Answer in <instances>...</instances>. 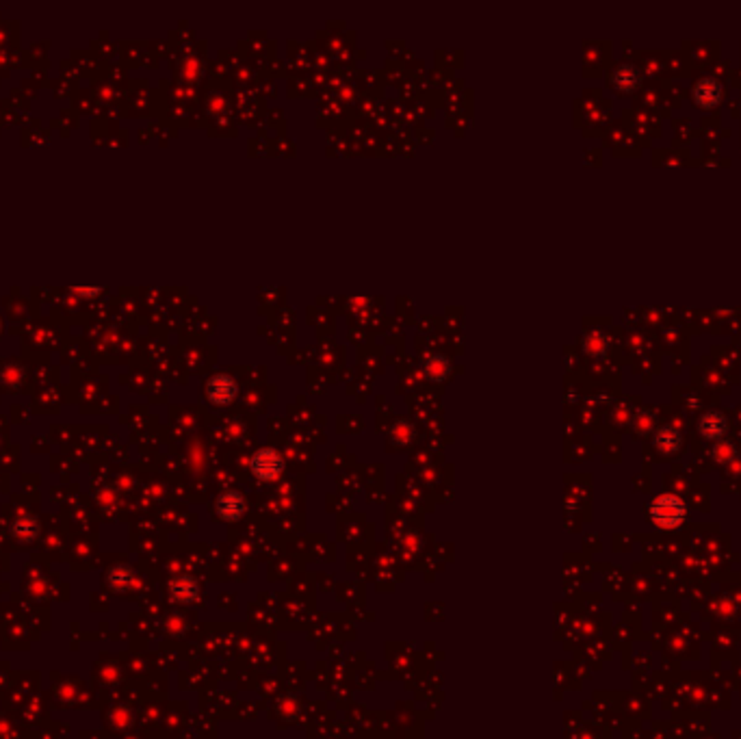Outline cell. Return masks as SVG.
<instances>
[{
	"label": "cell",
	"instance_id": "cell-1",
	"mask_svg": "<svg viewBox=\"0 0 741 739\" xmlns=\"http://www.w3.org/2000/svg\"><path fill=\"white\" fill-rule=\"evenodd\" d=\"M650 516L659 527L672 529V527H679L681 520L685 518V505L679 497L666 495V497L654 499L652 508H650Z\"/></svg>",
	"mask_w": 741,
	"mask_h": 739
},
{
	"label": "cell",
	"instance_id": "cell-2",
	"mask_svg": "<svg viewBox=\"0 0 741 739\" xmlns=\"http://www.w3.org/2000/svg\"><path fill=\"white\" fill-rule=\"evenodd\" d=\"M251 471L256 477L261 479H273L282 471V460L280 455L271 451V449H263L256 455L251 458Z\"/></svg>",
	"mask_w": 741,
	"mask_h": 739
},
{
	"label": "cell",
	"instance_id": "cell-3",
	"mask_svg": "<svg viewBox=\"0 0 741 739\" xmlns=\"http://www.w3.org/2000/svg\"><path fill=\"white\" fill-rule=\"evenodd\" d=\"M206 395H208L210 401H213V404L226 406V404H230V401L237 397V384L232 382L228 375H217V377H213V379L208 382Z\"/></svg>",
	"mask_w": 741,
	"mask_h": 739
},
{
	"label": "cell",
	"instance_id": "cell-4",
	"mask_svg": "<svg viewBox=\"0 0 741 739\" xmlns=\"http://www.w3.org/2000/svg\"><path fill=\"white\" fill-rule=\"evenodd\" d=\"M719 98H722V87L713 78L698 80V85L694 87V100L700 109H713Z\"/></svg>",
	"mask_w": 741,
	"mask_h": 739
},
{
	"label": "cell",
	"instance_id": "cell-5",
	"mask_svg": "<svg viewBox=\"0 0 741 739\" xmlns=\"http://www.w3.org/2000/svg\"><path fill=\"white\" fill-rule=\"evenodd\" d=\"M698 432L707 440H719L726 432V418L719 412H707L698 420Z\"/></svg>",
	"mask_w": 741,
	"mask_h": 739
},
{
	"label": "cell",
	"instance_id": "cell-6",
	"mask_svg": "<svg viewBox=\"0 0 741 739\" xmlns=\"http://www.w3.org/2000/svg\"><path fill=\"white\" fill-rule=\"evenodd\" d=\"M681 445H683V438L674 427H661L654 434V447L661 453H674L681 449Z\"/></svg>",
	"mask_w": 741,
	"mask_h": 739
},
{
	"label": "cell",
	"instance_id": "cell-7",
	"mask_svg": "<svg viewBox=\"0 0 741 739\" xmlns=\"http://www.w3.org/2000/svg\"><path fill=\"white\" fill-rule=\"evenodd\" d=\"M613 85L620 92H633L635 85H638V72H635L631 66H622L613 74Z\"/></svg>",
	"mask_w": 741,
	"mask_h": 739
},
{
	"label": "cell",
	"instance_id": "cell-8",
	"mask_svg": "<svg viewBox=\"0 0 741 739\" xmlns=\"http://www.w3.org/2000/svg\"><path fill=\"white\" fill-rule=\"evenodd\" d=\"M449 371H451V365L444 360L442 356H432L430 360H427V365H425V373H427L432 379H436V382H440V379L447 377Z\"/></svg>",
	"mask_w": 741,
	"mask_h": 739
},
{
	"label": "cell",
	"instance_id": "cell-9",
	"mask_svg": "<svg viewBox=\"0 0 741 739\" xmlns=\"http://www.w3.org/2000/svg\"><path fill=\"white\" fill-rule=\"evenodd\" d=\"M219 508L226 516H232V514H239L243 510V499L237 495V492H228L221 497L219 501Z\"/></svg>",
	"mask_w": 741,
	"mask_h": 739
},
{
	"label": "cell",
	"instance_id": "cell-10",
	"mask_svg": "<svg viewBox=\"0 0 741 739\" xmlns=\"http://www.w3.org/2000/svg\"><path fill=\"white\" fill-rule=\"evenodd\" d=\"M585 351L592 356H603L607 351V339L601 332H592L585 339Z\"/></svg>",
	"mask_w": 741,
	"mask_h": 739
},
{
	"label": "cell",
	"instance_id": "cell-11",
	"mask_svg": "<svg viewBox=\"0 0 741 739\" xmlns=\"http://www.w3.org/2000/svg\"><path fill=\"white\" fill-rule=\"evenodd\" d=\"M713 458L717 462L726 464V462H731L735 458V447L731 445V442H717L715 449H713Z\"/></svg>",
	"mask_w": 741,
	"mask_h": 739
}]
</instances>
